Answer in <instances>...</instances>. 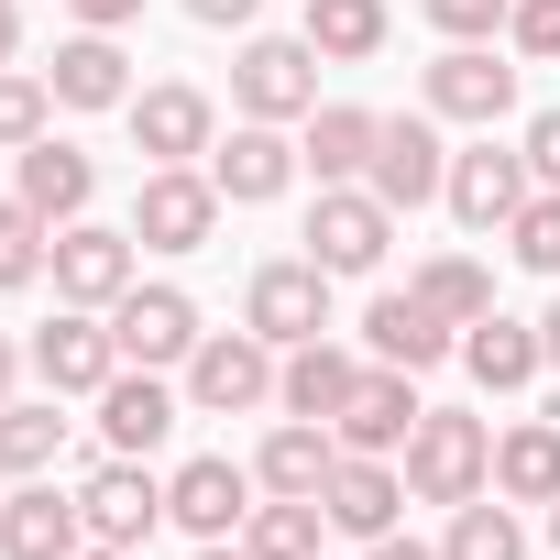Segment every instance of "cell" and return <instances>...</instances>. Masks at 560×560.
<instances>
[{"label":"cell","mask_w":560,"mask_h":560,"mask_svg":"<svg viewBox=\"0 0 560 560\" xmlns=\"http://www.w3.org/2000/svg\"><path fill=\"white\" fill-rule=\"evenodd\" d=\"M407 494L418 505H472L483 483H494V429L483 418H462V407H429L418 429H407Z\"/></svg>","instance_id":"1"},{"label":"cell","mask_w":560,"mask_h":560,"mask_svg":"<svg viewBox=\"0 0 560 560\" xmlns=\"http://www.w3.org/2000/svg\"><path fill=\"white\" fill-rule=\"evenodd\" d=\"M319 45L308 34H253L242 45V67H231V100H242V121H308L319 110Z\"/></svg>","instance_id":"2"},{"label":"cell","mask_w":560,"mask_h":560,"mask_svg":"<svg viewBox=\"0 0 560 560\" xmlns=\"http://www.w3.org/2000/svg\"><path fill=\"white\" fill-rule=\"evenodd\" d=\"M220 231V176L209 165H143L132 187V242L143 253H198Z\"/></svg>","instance_id":"3"},{"label":"cell","mask_w":560,"mask_h":560,"mask_svg":"<svg viewBox=\"0 0 560 560\" xmlns=\"http://www.w3.org/2000/svg\"><path fill=\"white\" fill-rule=\"evenodd\" d=\"M264 396H275V341L264 330H209L187 352V407L198 418H253Z\"/></svg>","instance_id":"4"},{"label":"cell","mask_w":560,"mask_h":560,"mask_svg":"<svg viewBox=\"0 0 560 560\" xmlns=\"http://www.w3.org/2000/svg\"><path fill=\"white\" fill-rule=\"evenodd\" d=\"M242 330H264L275 352L319 341V330H330V275H319L308 253H287V264H253V287H242Z\"/></svg>","instance_id":"5"},{"label":"cell","mask_w":560,"mask_h":560,"mask_svg":"<svg viewBox=\"0 0 560 560\" xmlns=\"http://www.w3.org/2000/svg\"><path fill=\"white\" fill-rule=\"evenodd\" d=\"M363 187H374L385 209H429V198L451 187V154H440V110H385Z\"/></svg>","instance_id":"6"},{"label":"cell","mask_w":560,"mask_h":560,"mask_svg":"<svg viewBox=\"0 0 560 560\" xmlns=\"http://www.w3.org/2000/svg\"><path fill=\"white\" fill-rule=\"evenodd\" d=\"M385 242H396V209L374 187H319V209H308V264L319 275H374Z\"/></svg>","instance_id":"7"},{"label":"cell","mask_w":560,"mask_h":560,"mask_svg":"<svg viewBox=\"0 0 560 560\" xmlns=\"http://www.w3.org/2000/svg\"><path fill=\"white\" fill-rule=\"evenodd\" d=\"M132 287H143L132 231H100V220H67V231H56V298H67V308H100V319H110Z\"/></svg>","instance_id":"8"},{"label":"cell","mask_w":560,"mask_h":560,"mask_svg":"<svg viewBox=\"0 0 560 560\" xmlns=\"http://www.w3.org/2000/svg\"><path fill=\"white\" fill-rule=\"evenodd\" d=\"M418 418H429V407H418V374H407V363H363V385L341 396L330 440H341V451H374V462H396Z\"/></svg>","instance_id":"9"},{"label":"cell","mask_w":560,"mask_h":560,"mask_svg":"<svg viewBox=\"0 0 560 560\" xmlns=\"http://www.w3.org/2000/svg\"><path fill=\"white\" fill-rule=\"evenodd\" d=\"M121 110H132L143 165H209V143H220V110H209V89H187V78H165V89H143V100H121Z\"/></svg>","instance_id":"10"},{"label":"cell","mask_w":560,"mask_h":560,"mask_svg":"<svg viewBox=\"0 0 560 560\" xmlns=\"http://www.w3.org/2000/svg\"><path fill=\"white\" fill-rule=\"evenodd\" d=\"M440 198H451V220H462V231H505V220L538 198V176H527V143H516V154H505V143H472V154H451V187H440Z\"/></svg>","instance_id":"11"},{"label":"cell","mask_w":560,"mask_h":560,"mask_svg":"<svg viewBox=\"0 0 560 560\" xmlns=\"http://www.w3.org/2000/svg\"><path fill=\"white\" fill-rule=\"evenodd\" d=\"M78 516H89V538H100V549H143V538H154V516H165V483H154L132 451H110V462L78 483Z\"/></svg>","instance_id":"12"},{"label":"cell","mask_w":560,"mask_h":560,"mask_svg":"<svg viewBox=\"0 0 560 560\" xmlns=\"http://www.w3.org/2000/svg\"><path fill=\"white\" fill-rule=\"evenodd\" d=\"M34 374H45V396H100V385L121 374L110 319H100V308H56V330H34Z\"/></svg>","instance_id":"13"},{"label":"cell","mask_w":560,"mask_h":560,"mask_svg":"<svg viewBox=\"0 0 560 560\" xmlns=\"http://www.w3.org/2000/svg\"><path fill=\"white\" fill-rule=\"evenodd\" d=\"M253 494H264V483H253L242 462H220V451H209V462H176V472H165V516H176L187 538H242Z\"/></svg>","instance_id":"14"},{"label":"cell","mask_w":560,"mask_h":560,"mask_svg":"<svg viewBox=\"0 0 560 560\" xmlns=\"http://www.w3.org/2000/svg\"><path fill=\"white\" fill-rule=\"evenodd\" d=\"M298 143H287V121H242L231 143H209V176H220V198L231 209H264V198H287L298 187Z\"/></svg>","instance_id":"15"},{"label":"cell","mask_w":560,"mask_h":560,"mask_svg":"<svg viewBox=\"0 0 560 560\" xmlns=\"http://www.w3.org/2000/svg\"><path fill=\"white\" fill-rule=\"evenodd\" d=\"M110 341H121V363H143V374H165V363H187L209 330H198V308L176 298V287H132L121 308H110Z\"/></svg>","instance_id":"16"},{"label":"cell","mask_w":560,"mask_h":560,"mask_svg":"<svg viewBox=\"0 0 560 560\" xmlns=\"http://www.w3.org/2000/svg\"><path fill=\"white\" fill-rule=\"evenodd\" d=\"M396 505H407V472H396V462H374V451H341V462H330V483H319V516H330L341 538H363V549L396 527Z\"/></svg>","instance_id":"17"},{"label":"cell","mask_w":560,"mask_h":560,"mask_svg":"<svg viewBox=\"0 0 560 560\" xmlns=\"http://www.w3.org/2000/svg\"><path fill=\"white\" fill-rule=\"evenodd\" d=\"M429 110L494 132V121L516 110V67H494V45H440V67H429Z\"/></svg>","instance_id":"18"},{"label":"cell","mask_w":560,"mask_h":560,"mask_svg":"<svg viewBox=\"0 0 560 560\" xmlns=\"http://www.w3.org/2000/svg\"><path fill=\"white\" fill-rule=\"evenodd\" d=\"M89 549V516H78V494H56V483H23L12 505H0V560H78Z\"/></svg>","instance_id":"19"},{"label":"cell","mask_w":560,"mask_h":560,"mask_svg":"<svg viewBox=\"0 0 560 560\" xmlns=\"http://www.w3.org/2000/svg\"><path fill=\"white\" fill-rule=\"evenodd\" d=\"M363 352H374V363H407V374H429L440 352H462V330H451V319H440V308L407 287V298H374V308H363Z\"/></svg>","instance_id":"20"},{"label":"cell","mask_w":560,"mask_h":560,"mask_svg":"<svg viewBox=\"0 0 560 560\" xmlns=\"http://www.w3.org/2000/svg\"><path fill=\"white\" fill-rule=\"evenodd\" d=\"M89 407H100V440H110V451H132V462L176 429V385H165V374H143V363H121Z\"/></svg>","instance_id":"21"},{"label":"cell","mask_w":560,"mask_h":560,"mask_svg":"<svg viewBox=\"0 0 560 560\" xmlns=\"http://www.w3.org/2000/svg\"><path fill=\"white\" fill-rule=\"evenodd\" d=\"M330 462H341L330 418H275V429H264V451H253V483H264V494H319V483H330Z\"/></svg>","instance_id":"22"},{"label":"cell","mask_w":560,"mask_h":560,"mask_svg":"<svg viewBox=\"0 0 560 560\" xmlns=\"http://www.w3.org/2000/svg\"><path fill=\"white\" fill-rule=\"evenodd\" d=\"M462 363H472V385H483V396H516V385H538V374H549V341H538L527 319H505V308H494V319H472V330H462Z\"/></svg>","instance_id":"23"},{"label":"cell","mask_w":560,"mask_h":560,"mask_svg":"<svg viewBox=\"0 0 560 560\" xmlns=\"http://www.w3.org/2000/svg\"><path fill=\"white\" fill-rule=\"evenodd\" d=\"M45 89H56L67 110H121V100H132V56H121L110 34H78V45H56Z\"/></svg>","instance_id":"24"},{"label":"cell","mask_w":560,"mask_h":560,"mask_svg":"<svg viewBox=\"0 0 560 560\" xmlns=\"http://www.w3.org/2000/svg\"><path fill=\"white\" fill-rule=\"evenodd\" d=\"M374 132H385V110H352V100H330V110H308V176L319 187H363V165H374Z\"/></svg>","instance_id":"25"},{"label":"cell","mask_w":560,"mask_h":560,"mask_svg":"<svg viewBox=\"0 0 560 560\" xmlns=\"http://www.w3.org/2000/svg\"><path fill=\"white\" fill-rule=\"evenodd\" d=\"M89 198H100V165H89L78 143H56V132L23 143V209H45V220L67 231V220H89Z\"/></svg>","instance_id":"26"},{"label":"cell","mask_w":560,"mask_h":560,"mask_svg":"<svg viewBox=\"0 0 560 560\" xmlns=\"http://www.w3.org/2000/svg\"><path fill=\"white\" fill-rule=\"evenodd\" d=\"M363 385V363L341 341H298L287 363H275V396H287V418H341V396Z\"/></svg>","instance_id":"27"},{"label":"cell","mask_w":560,"mask_h":560,"mask_svg":"<svg viewBox=\"0 0 560 560\" xmlns=\"http://www.w3.org/2000/svg\"><path fill=\"white\" fill-rule=\"evenodd\" d=\"M494 494H505V505H549V494H560V429H549V418H527V429L494 440Z\"/></svg>","instance_id":"28"},{"label":"cell","mask_w":560,"mask_h":560,"mask_svg":"<svg viewBox=\"0 0 560 560\" xmlns=\"http://www.w3.org/2000/svg\"><path fill=\"white\" fill-rule=\"evenodd\" d=\"M319 538H330L319 494H264V505L242 516V549H253V560H319Z\"/></svg>","instance_id":"29"},{"label":"cell","mask_w":560,"mask_h":560,"mask_svg":"<svg viewBox=\"0 0 560 560\" xmlns=\"http://www.w3.org/2000/svg\"><path fill=\"white\" fill-rule=\"evenodd\" d=\"M67 396H34V407H0V483H34L56 451H67Z\"/></svg>","instance_id":"30"},{"label":"cell","mask_w":560,"mask_h":560,"mask_svg":"<svg viewBox=\"0 0 560 560\" xmlns=\"http://www.w3.org/2000/svg\"><path fill=\"white\" fill-rule=\"evenodd\" d=\"M440 560H527V527H516V505H505V494H472V505H451V538H440Z\"/></svg>","instance_id":"31"},{"label":"cell","mask_w":560,"mask_h":560,"mask_svg":"<svg viewBox=\"0 0 560 560\" xmlns=\"http://www.w3.org/2000/svg\"><path fill=\"white\" fill-rule=\"evenodd\" d=\"M308 45H319L330 67L385 56V0H308Z\"/></svg>","instance_id":"32"},{"label":"cell","mask_w":560,"mask_h":560,"mask_svg":"<svg viewBox=\"0 0 560 560\" xmlns=\"http://www.w3.org/2000/svg\"><path fill=\"white\" fill-rule=\"evenodd\" d=\"M418 298H429L451 330H472V319H494V275H483L472 253H440V264H418Z\"/></svg>","instance_id":"33"},{"label":"cell","mask_w":560,"mask_h":560,"mask_svg":"<svg viewBox=\"0 0 560 560\" xmlns=\"http://www.w3.org/2000/svg\"><path fill=\"white\" fill-rule=\"evenodd\" d=\"M56 220L45 209H23V198H0V298H12V287H34V275L56 264V242H45Z\"/></svg>","instance_id":"34"},{"label":"cell","mask_w":560,"mask_h":560,"mask_svg":"<svg viewBox=\"0 0 560 560\" xmlns=\"http://www.w3.org/2000/svg\"><path fill=\"white\" fill-rule=\"evenodd\" d=\"M45 121H56V89H45V78H23V67H0V154L45 143Z\"/></svg>","instance_id":"35"},{"label":"cell","mask_w":560,"mask_h":560,"mask_svg":"<svg viewBox=\"0 0 560 560\" xmlns=\"http://www.w3.org/2000/svg\"><path fill=\"white\" fill-rule=\"evenodd\" d=\"M505 253H516L527 275H560V187H538V198L505 220Z\"/></svg>","instance_id":"36"},{"label":"cell","mask_w":560,"mask_h":560,"mask_svg":"<svg viewBox=\"0 0 560 560\" xmlns=\"http://www.w3.org/2000/svg\"><path fill=\"white\" fill-rule=\"evenodd\" d=\"M505 12H516V0H429V23H440L451 45H494V34H505Z\"/></svg>","instance_id":"37"},{"label":"cell","mask_w":560,"mask_h":560,"mask_svg":"<svg viewBox=\"0 0 560 560\" xmlns=\"http://www.w3.org/2000/svg\"><path fill=\"white\" fill-rule=\"evenodd\" d=\"M505 34H516V56H560V0H516V12H505Z\"/></svg>","instance_id":"38"},{"label":"cell","mask_w":560,"mask_h":560,"mask_svg":"<svg viewBox=\"0 0 560 560\" xmlns=\"http://www.w3.org/2000/svg\"><path fill=\"white\" fill-rule=\"evenodd\" d=\"M527 176H538V187H560V110H538V121H527Z\"/></svg>","instance_id":"39"},{"label":"cell","mask_w":560,"mask_h":560,"mask_svg":"<svg viewBox=\"0 0 560 560\" xmlns=\"http://www.w3.org/2000/svg\"><path fill=\"white\" fill-rule=\"evenodd\" d=\"M132 12H143V0H78V23H89V34H121Z\"/></svg>","instance_id":"40"},{"label":"cell","mask_w":560,"mask_h":560,"mask_svg":"<svg viewBox=\"0 0 560 560\" xmlns=\"http://www.w3.org/2000/svg\"><path fill=\"white\" fill-rule=\"evenodd\" d=\"M187 12H198V23H253L264 0H187Z\"/></svg>","instance_id":"41"},{"label":"cell","mask_w":560,"mask_h":560,"mask_svg":"<svg viewBox=\"0 0 560 560\" xmlns=\"http://www.w3.org/2000/svg\"><path fill=\"white\" fill-rule=\"evenodd\" d=\"M374 560H440V549H418V538H396V527H385V538H374Z\"/></svg>","instance_id":"42"},{"label":"cell","mask_w":560,"mask_h":560,"mask_svg":"<svg viewBox=\"0 0 560 560\" xmlns=\"http://www.w3.org/2000/svg\"><path fill=\"white\" fill-rule=\"evenodd\" d=\"M12 45H23V12H12V0H0V67H12Z\"/></svg>","instance_id":"43"},{"label":"cell","mask_w":560,"mask_h":560,"mask_svg":"<svg viewBox=\"0 0 560 560\" xmlns=\"http://www.w3.org/2000/svg\"><path fill=\"white\" fill-rule=\"evenodd\" d=\"M198 560H253V549L242 538H198Z\"/></svg>","instance_id":"44"},{"label":"cell","mask_w":560,"mask_h":560,"mask_svg":"<svg viewBox=\"0 0 560 560\" xmlns=\"http://www.w3.org/2000/svg\"><path fill=\"white\" fill-rule=\"evenodd\" d=\"M12 374H23V352H12V341H0V407H12Z\"/></svg>","instance_id":"45"},{"label":"cell","mask_w":560,"mask_h":560,"mask_svg":"<svg viewBox=\"0 0 560 560\" xmlns=\"http://www.w3.org/2000/svg\"><path fill=\"white\" fill-rule=\"evenodd\" d=\"M538 341H549V363H560V298H549V319H538Z\"/></svg>","instance_id":"46"},{"label":"cell","mask_w":560,"mask_h":560,"mask_svg":"<svg viewBox=\"0 0 560 560\" xmlns=\"http://www.w3.org/2000/svg\"><path fill=\"white\" fill-rule=\"evenodd\" d=\"M78 560H132V549H100V538H89V549H78Z\"/></svg>","instance_id":"47"},{"label":"cell","mask_w":560,"mask_h":560,"mask_svg":"<svg viewBox=\"0 0 560 560\" xmlns=\"http://www.w3.org/2000/svg\"><path fill=\"white\" fill-rule=\"evenodd\" d=\"M549 549H560V494H549Z\"/></svg>","instance_id":"48"}]
</instances>
